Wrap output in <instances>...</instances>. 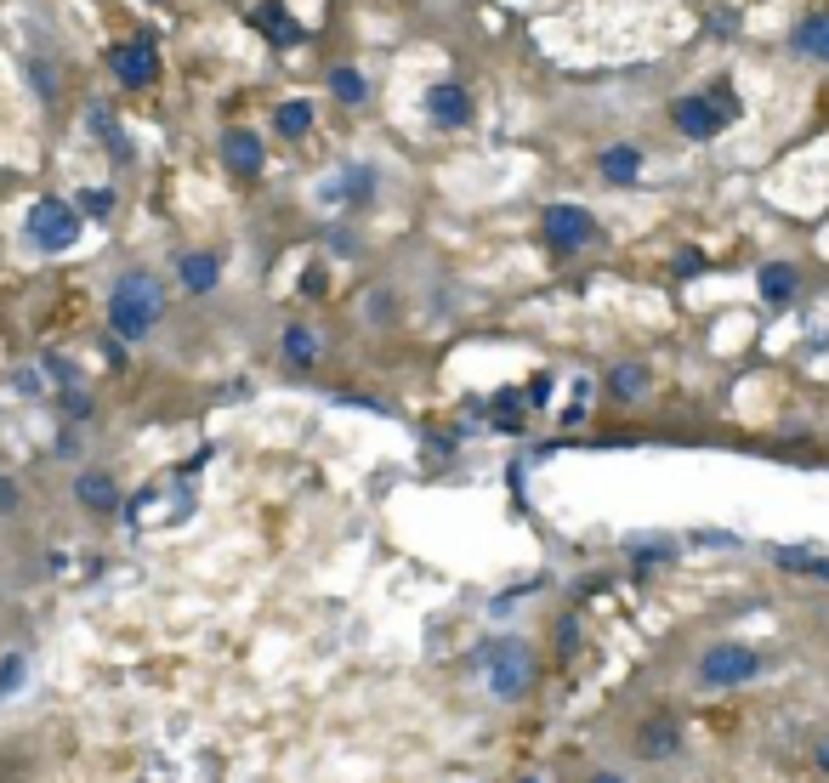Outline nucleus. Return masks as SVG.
<instances>
[{
  "instance_id": "nucleus-1",
  "label": "nucleus",
  "mask_w": 829,
  "mask_h": 783,
  "mask_svg": "<svg viewBox=\"0 0 829 783\" xmlns=\"http://www.w3.org/2000/svg\"><path fill=\"white\" fill-rule=\"evenodd\" d=\"M159 313H165V284L154 273H120L114 296H108V324H114V335L120 341H142L159 324Z\"/></svg>"
},
{
  "instance_id": "nucleus-2",
  "label": "nucleus",
  "mask_w": 829,
  "mask_h": 783,
  "mask_svg": "<svg viewBox=\"0 0 829 783\" xmlns=\"http://www.w3.org/2000/svg\"><path fill=\"white\" fill-rule=\"evenodd\" d=\"M29 239H35L40 250H69V244L80 239V210L63 205V199H40V205L29 210Z\"/></svg>"
},
{
  "instance_id": "nucleus-3",
  "label": "nucleus",
  "mask_w": 829,
  "mask_h": 783,
  "mask_svg": "<svg viewBox=\"0 0 829 783\" xmlns=\"http://www.w3.org/2000/svg\"><path fill=\"white\" fill-rule=\"evenodd\" d=\"M756 670H761V659L750 653V647H739V642L710 647L705 659H699V676H705L710 687H739V681H750Z\"/></svg>"
},
{
  "instance_id": "nucleus-4",
  "label": "nucleus",
  "mask_w": 829,
  "mask_h": 783,
  "mask_svg": "<svg viewBox=\"0 0 829 783\" xmlns=\"http://www.w3.org/2000/svg\"><path fill=\"white\" fill-rule=\"evenodd\" d=\"M114 80H120L125 91H142L159 80V52L148 46V40H125V46H114Z\"/></svg>"
},
{
  "instance_id": "nucleus-5",
  "label": "nucleus",
  "mask_w": 829,
  "mask_h": 783,
  "mask_svg": "<svg viewBox=\"0 0 829 783\" xmlns=\"http://www.w3.org/2000/svg\"><path fill=\"white\" fill-rule=\"evenodd\" d=\"M671 120H676V131L693 137V142H710V137L727 131V114L716 108V97H682V103L671 108Z\"/></svg>"
},
{
  "instance_id": "nucleus-6",
  "label": "nucleus",
  "mask_w": 829,
  "mask_h": 783,
  "mask_svg": "<svg viewBox=\"0 0 829 783\" xmlns=\"http://www.w3.org/2000/svg\"><path fill=\"white\" fill-rule=\"evenodd\" d=\"M546 239L557 244V250H574V244L597 239V222H591V210L585 205H551L546 210Z\"/></svg>"
},
{
  "instance_id": "nucleus-7",
  "label": "nucleus",
  "mask_w": 829,
  "mask_h": 783,
  "mask_svg": "<svg viewBox=\"0 0 829 783\" xmlns=\"http://www.w3.org/2000/svg\"><path fill=\"white\" fill-rule=\"evenodd\" d=\"M636 749L648 761H676L682 755V727H676L671 715H659V721H648V727L636 732Z\"/></svg>"
},
{
  "instance_id": "nucleus-8",
  "label": "nucleus",
  "mask_w": 829,
  "mask_h": 783,
  "mask_svg": "<svg viewBox=\"0 0 829 783\" xmlns=\"http://www.w3.org/2000/svg\"><path fill=\"white\" fill-rule=\"evenodd\" d=\"M489 687H494L500 698H517L523 687H529V664H523V647H506V653H500V664L489 670Z\"/></svg>"
},
{
  "instance_id": "nucleus-9",
  "label": "nucleus",
  "mask_w": 829,
  "mask_h": 783,
  "mask_svg": "<svg viewBox=\"0 0 829 783\" xmlns=\"http://www.w3.org/2000/svg\"><path fill=\"white\" fill-rule=\"evenodd\" d=\"M177 279L194 290V296H211L216 279H222V267H216V256H205V250H188V256L177 261Z\"/></svg>"
},
{
  "instance_id": "nucleus-10",
  "label": "nucleus",
  "mask_w": 829,
  "mask_h": 783,
  "mask_svg": "<svg viewBox=\"0 0 829 783\" xmlns=\"http://www.w3.org/2000/svg\"><path fill=\"white\" fill-rule=\"evenodd\" d=\"M222 159H228L239 176H256L262 171V142H256V131H228V137H222Z\"/></svg>"
},
{
  "instance_id": "nucleus-11",
  "label": "nucleus",
  "mask_w": 829,
  "mask_h": 783,
  "mask_svg": "<svg viewBox=\"0 0 829 783\" xmlns=\"http://www.w3.org/2000/svg\"><path fill=\"white\" fill-rule=\"evenodd\" d=\"M375 193V171L370 165H347L336 182H324V199H347V205H364Z\"/></svg>"
},
{
  "instance_id": "nucleus-12",
  "label": "nucleus",
  "mask_w": 829,
  "mask_h": 783,
  "mask_svg": "<svg viewBox=\"0 0 829 783\" xmlns=\"http://www.w3.org/2000/svg\"><path fill=\"white\" fill-rule=\"evenodd\" d=\"M426 114H432L438 125H460L466 114H472V97H466L460 86H432L426 91Z\"/></svg>"
},
{
  "instance_id": "nucleus-13",
  "label": "nucleus",
  "mask_w": 829,
  "mask_h": 783,
  "mask_svg": "<svg viewBox=\"0 0 829 783\" xmlns=\"http://www.w3.org/2000/svg\"><path fill=\"white\" fill-rule=\"evenodd\" d=\"M773 562L790 568V574H801V579H824L829 585V557H818V551H807V545H773Z\"/></svg>"
},
{
  "instance_id": "nucleus-14",
  "label": "nucleus",
  "mask_w": 829,
  "mask_h": 783,
  "mask_svg": "<svg viewBox=\"0 0 829 783\" xmlns=\"http://www.w3.org/2000/svg\"><path fill=\"white\" fill-rule=\"evenodd\" d=\"M74 500L86 505V511H114V505H120V488H114L108 471H86V477L74 483Z\"/></svg>"
},
{
  "instance_id": "nucleus-15",
  "label": "nucleus",
  "mask_w": 829,
  "mask_h": 783,
  "mask_svg": "<svg viewBox=\"0 0 829 783\" xmlns=\"http://www.w3.org/2000/svg\"><path fill=\"white\" fill-rule=\"evenodd\" d=\"M597 165H602V176H608V182H636V176H642V154H636L631 142H614V148H602Z\"/></svg>"
},
{
  "instance_id": "nucleus-16",
  "label": "nucleus",
  "mask_w": 829,
  "mask_h": 783,
  "mask_svg": "<svg viewBox=\"0 0 829 783\" xmlns=\"http://www.w3.org/2000/svg\"><path fill=\"white\" fill-rule=\"evenodd\" d=\"M256 18H262V35L273 40V46H296V40H301V23L290 18V12H284L279 0H267V6L256 12Z\"/></svg>"
},
{
  "instance_id": "nucleus-17",
  "label": "nucleus",
  "mask_w": 829,
  "mask_h": 783,
  "mask_svg": "<svg viewBox=\"0 0 829 783\" xmlns=\"http://www.w3.org/2000/svg\"><path fill=\"white\" fill-rule=\"evenodd\" d=\"M795 52L829 63V12H818V18H807L801 29H795Z\"/></svg>"
},
{
  "instance_id": "nucleus-18",
  "label": "nucleus",
  "mask_w": 829,
  "mask_h": 783,
  "mask_svg": "<svg viewBox=\"0 0 829 783\" xmlns=\"http://www.w3.org/2000/svg\"><path fill=\"white\" fill-rule=\"evenodd\" d=\"M756 284H761V296L773 301V307H784V301L795 296V267H778V261H773V267H761Z\"/></svg>"
},
{
  "instance_id": "nucleus-19",
  "label": "nucleus",
  "mask_w": 829,
  "mask_h": 783,
  "mask_svg": "<svg viewBox=\"0 0 829 783\" xmlns=\"http://www.w3.org/2000/svg\"><path fill=\"white\" fill-rule=\"evenodd\" d=\"M284 358H290L296 369H307L318 358V341H313V330H307V324H290V330H284Z\"/></svg>"
},
{
  "instance_id": "nucleus-20",
  "label": "nucleus",
  "mask_w": 829,
  "mask_h": 783,
  "mask_svg": "<svg viewBox=\"0 0 829 783\" xmlns=\"http://www.w3.org/2000/svg\"><path fill=\"white\" fill-rule=\"evenodd\" d=\"M642 386H648V375H642V364H619L614 375H608V392H614V398H642Z\"/></svg>"
},
{
  "instance_id": "nucleus-21",
  "label": "nucleus",
  "mask_w": 829,
  "mask_h": 783,
  "mask_svg": "<svg viewBox=\"0 0 829 783\" xmlns=\"http://www.w3.org/2000/svg\"><path fill=\"white\" fill-rule=\"evenodd\" d=\"M86 125H91V137H103L108 148H114V154L125 159V137H120V125H114V114H108V108H91Z\"/></svg>"
},
{
  "instance_id": "nucleus-22",
  "label": "nucleus",
  "mask_w": 829,
  "mask_h": 783,
  "mask_svg": "<svg viewBox=\"0 0 829 783\" xmlns=\"http://www.w3.org/2000/svg\"><path fill=\"white\" fill-rule=\"evenodd\" d=\"M307 125H313V108L307 103H284L279 108V137H307Z\"/></svg>"
},
{
  "instance_id": "nucleus-23",
  "label": "nucleus",
  "mask_w": 829,
  "mask_h": 783,
  "mask_svg": "<svg viewBox=\"0 0 829 783\" xmlns=\"http://www.w3.org/2000/svg\"><path fill=\"white\" fill-rule=\"evenodd\" d=\"M330 91H336L341 103H364V91H370V86H364V74H358V69H336V74H330Z\"/></svg>"
},
{
  "instance_id": "nucleus-24",
  "label": "nucleus",
  "mask_w": 829,
  "mask_h": 783,
  "mask_svg": "<svg viewBox=\"0 0 829 783\" xmlns=\"http://www.w3.org/2000/svg\"><path fill=\"white\" fill-rule=\"evenodd\" d=\"M517 420H523V403H517L512 392H500V398H494V426H506V432H517Z\"/></svg>"
},
{
  "instance_id": "nucleus-25",
  "label": "nucleus",
  "mask_w": 829,
  "mask_h": 783,
  "mask_svg": "<svg viewBox=\"0 0 829 783\" xmlns=\"http://www.w3.org/2000/svg\"><path fill=\"white\" fill-rule=\"evenodd\" d=\"M80 210H86V216H108V210H114V188H86L80 193Z\"/></svg>"
},
{
  "instance_id": "nucleus-26",
  "label": "nucleus",
  "mask_w": 829,
  "mask_h": 783,
  "mask_svg": "<svg viewBox=\"0 0 829 783\" xmlns=\"http://www.w3.org/2000/svg\"><path fill=\"white\" fill-rule=\"evenodd\" d=\"M671 557H676V545H636L631 551L636 568H653V562H671Z\"/></svg>"
},
{
  "instance_id": "nucleus-27",
  "label": "nucleus",
  "mask_w": 829,
  "mask_h": 783,
  "mask_svg": "<svg viewBox=\"0 0 829 783\" xmlns=\"http://www.w3.org/2000/svg\"><path fill=\"white\" fill-rule=\"evenodd\" d=\"M18 687H23V659H6V664H0V698L18 693Z\"/></svg>"
},
{
  "instance_id": "nucleus-28",
  "label": "nucleus",
  "mask_w": 829,
  "mask_h": 783,
  "mask_svg": "<svg viewBox=\"0 0 829 783\" xmlns=\"http://www.w3.org/2000/svg\"><path fill=\"white\" fill-rule=\"evenodd\" d=\"M63 409H69L74 420H86V415H91V398H86V392H80V386H69V398H63Z\"/></svg>"
},
{
  "instance_id": "nucleus-29",
  "label": "nucleus",
  "mask_w": 829,
  "mask_h": 783,
  "mask_svg": "<svg viewBox=\"0 0 829 783\" xmlns=\"http://www.w3.org/2000/svg\"><path fill=\"white\" fill-rule=\"evenodd\" d=\"M676 273H682V279H693V273H705V256H699V250H682V261H676Z\"/></svg>"
},
{
  "instance_id": "nucleus-30",
  "label": "nucleus",
  "mask_w": 829,
  "mask_h": 783,
  "mask_svg": "<svg viewBox=\"0 0 829 783\" xmlns=\"http://www.w3.org/2000/svg\"><path fill=\"white\" fill-rule=\"evenodd\" d=\"M46 375H57V381H74V364H69V358H57V352H46Z\"/></svg>"
},
{
  "instance_id": "nucleus-31",
  "label": "nucleus",
  "mask_w": 829,
  "mask_h": 783,
  "mask_svg": "<svg viewBox=\"0 0 829 783\" xmlns=\"http://www.w3.org/2000/svg\"><path fill=\"white\" fill-rule=\"evenodd\" d=\"M29 74H35V91H40V97H52V91H57V80H52V69H46V63H35Z\"/></svg>"
},
{
  "instance_id": "nucleus-32",
  "label": "nucleus",
  "mask_w": 829,
  "mask_h": 783,
  "mask_svg": "<svg viewBox=\"0 0 829 783\" xmlns=\"http://www.w3.org/2000/svg\"><path fill=\"white\" fill-rule=\"evenodd\" d=\"M12 386H18V392H23V398H35V375H29V369H18V375H12Z\"/></svg>"
},
{
  "instance_id": "nucleus-33",
  "label": "nucleus",
  "mask_w": 829,
  "mask_h": 783,
  "mask_svg": "<svg viewBox=\"0 0 829 783\" xmlns=\"http://www.w3.org/2000/svg\"><path fill=\"white\" fill-rule=\"evenodd\" d=\"M12 505H18V488H12L6 477H0V511H12Z\"/></svg>"
},
{
  "instance_id": "nucleus-34",
  "label": "nucleus",
  "mask_w": 829,
  "mask_h": 783,
  "mask_svg": "<svg viewBox=\"0 0 829 783\" xmlns=\"http://www.w3.org/2000/svg\"><path fill=\"white\" fill-rule=\"evenodd\" d=\"M546 398H551V381H534V386H529V403H534V409H540V403H546Z\"/></svg>"
},
{
  "instance_id": "nucleus-35",
  "label": "nucleus",
  "mask_w": 829,
  "mask_h": 783,
  "mask_svg": "<svg viewBox=\"0 0 829 783\" xmlns=\"http://www.w3.org/2000/svg\"><path fill=\"white\" fill-rule=\"evenodd\" d=\"M818 766H824V772H829V738H824V744H818Z\"/></svg>"
}]
</instances>
